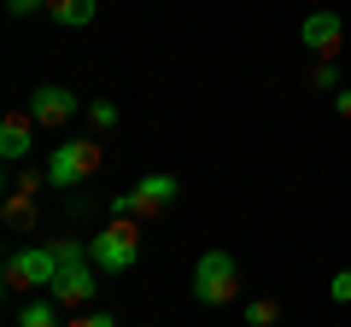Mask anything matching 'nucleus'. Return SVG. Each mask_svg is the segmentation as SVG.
<instances>
[{"mask_svg": "<svg viewBox=\"0 0 351 327\" xmlns=\"http://www.w3.org/2000/svg\"><path fill=\"white\" fill-rule=\"evenodd\" d=\"M53 257H59V275H53V298L64 304V310H88V304H94V292H100V269H94V257H88V246L82 239H53Z\"/></svg>", "mask_w": 351, "mask_h": 327, "instance_id": "nucleus-1", "label": "nucleus"}, {"mask_svg": "<svg viewBox=\"0 0 351 327\" xmlns=\"http://www.w3.org/2000/svg\"><path fill=\"white\" fill-rule=\"evenodd\" d=\"M88 257H94L100 275H129L135 257H141V222H135V216H112L100 234L88 239Z\"/></svg>", "mask_w": 351, "mask_h": 327, "instance_id": "nucleus-2", "label": "nucleus"}, {"mask_svg": "<svg viewBox=\"0 0 351 327\" xmlns=\"http://www.w3.org/2000/svg\"><path fill=\"white\" fill-rule=\"evenodd\" d=\"M193 298H199L205 310H223V304L240 298V263H234V252H223V246L199 252V263H193Z\"/></svg>", "mask_w": 351, "mask_h": 327, "instance_id": "nucleus-3", "label": "nucleus"}, {"mask_svg": "<svg viewBox=\"0 0 351 327\" xmlns=\"http://www.w3.org/2000/svg\"><path fill=\"white\" fill-rule=\"evenodd\" d=\"M176 193H182V181L164 176V170H152V176H141L129 193H117L112 199V216H135V222H158V216L176 211Z\"/></svg>", "mask_w": 351, "mask_h": 327, "instance_id": "nucleus-4", "label": "nucleus"}, {"mask_svg": "<svg viewBox=\"0 0 351 327\" xmlns=\"http://www.w3.org/2000/svg\"><path fill=\"white\" fill-rule=\"evenodd\" d=\"M53 275H59L53 246H18V252H6V263H0V287H6V292H24V298L47 292Z\"/></svg>", "mask_w": 351, "mask_h": 327, "instance_id": "nucleus-5", "label": "nucleus"}, {"mask_svg": "<svg viewBox=\"0 0 351 327\" xmlns=\"http://www.w3.org/2000/svg\"><path fill=\"white\" fill-rule=\"evenodd\" d=\"M100 164H106V146L94 135H82V140H59V146L47 152V170H41V176H47L53 187H82Z\"/></svg>", "mask_w": 351, "mask_h": 327, "instance_id": "nucleus-6", "label": "nucleus"}, {"mask_svg": "<svg viewBox=\"0 0 351 327\" xmlns=\"http://www.w3.org/2000/svg\"><path fill=\"white\" fill-rule=\"evenodd\" d=\"M29 117H36L41 129H64V123L82 117V94L59 88V82H41V88L29 94Z\"/></svg>", "mask_w": 351, "mask_h": 327, "instance_id": "nucleus-7", "label": "nucleus"}, {"mask_svg": "<svg viewBox=\"0 0 351 327\" xmlns=\"http://www.w3.org/2000/svg\"><path fill=\"white\" fill-rule=\"evenodd\" d=\"M299 36H304V47H311L316 59H334V53L346 47V18L339 12H304Z\"/></svg>", "mask_w": 351, "mask_h": 327, "instance_id": "nucleus-8", "label": "nucleus"}, {"mask_svg": "<svg viewBox=\"0 0 351 327\" xmlns=\"http://www.w3.org/2000/svg\"><path fill=\"white\" fill-rule=\"evenodd\" d=\"M36 129H41V123L29 117V105H24V112H6V123H0V158L18 164L29 146H36Z\"/></svg>", "mask_w": 351, "mask_h": 327, "instance_id": "nucleus-9", "label": "nucleus"}, {"mask_svg": "<svg viewBox=\"0 0 351 327\" xmlns=\"http://www.w3.org/2000/svg\"><path fill=\"white\" fill-rule=\"evenodd\" d=\"M47 18L59 29H88L100 18V0H47Z\"/></svg>", "mask_w": 351, "mask_h": 327, "instance_id": "nucleus-10", "label": "nucleus"}, {"mask_svg": "<svg viewBox=\"0 0 351 327\" xmlns=\"http://www.w3.org/2000/svg\"><path fill=\"white\" fill-rule=\"evenodd\" d=\"M59 310L64 304L53 298V292H36V298H24V310H18V327H64Z\"/></svg>", "mask_w": 351, "mask_h": 327, "instance_id": "nucleus-11", "label": "nucleus"}, {"mask_svg": "<svg viewBox=\"0 0 351 327\" xmlns=\"http://www.w3.org/2000/svg\"><path fill=\"white\" fill-rule=\"evenodd\" d=\"M0 216H6V228H18V234H29L36 228V193H6V205H0Z\"/></svg>", "mask_w": 351, "mask_h": 327, "instance_id": "nucleus-12", "label": "nucleus"}, {"mask_svg": "<svg viewBox=\"0 0 351 327\" xmlns=\"http://www.w3.org/2000/svg\"><path fill=\"white\" fill-rule=\"evenodd\" d=\"M276 322H281L276 298H246V327H276Z\"/></svg>", "mask_w": 351, "mask_h": 327, "instance_id": "nucleus-13", "label": "nucleus"}, {"mask_svg": "<svg viewBox=\"0 0 351 327\" xmlns=\"http://www.w3.org/2000/svg\"><path fill=\"white\" fill-rule=\"evenodd\" d=\"M88 129H94V135H112V129H117V105L112 100H94V105H88Z\"/></svg>", "mask_w": 351, "mask_h": 327, "instance_id": "nucleus-14", "label": "nucleus"}, {"mask_svg": "<svg viewBox=\"0 0 351 327\" xmlns=\"http://www.w3.org/2000/svg\"><path fill=\"white\" fill-rule=\"evenodd\" d=\"M311 82H316L322 94H339V88H346V82H339V70H334V59H316V64H311Z\"/></svg>", "mask_w": 351, "mask_h": 327, "instance_id": "nucleus-15", "label": "nucleus"}, {"mask_svg": "<svg viewBox=\"0 0 351 327\" xmlns=\"http://www.w3.org/2000/svg\"><path fill=\"white\" fill-rule=\"evenodd\" d=\"M328 298L351 310V269H334V280H328Z\"/></svg>", "mask_w": 351, "mask_h": 327, "instance_id": "nucleus-16", "label": "nucleus"}, {"mask_svg": "<svg viewBox=\"0 0 351 327\" xmlns=\"http://www.w3.org/2000/svg\"><path fill=\"white\" fill-rule=\"evenodd\" d=\"M64 327H117V315H106V310H76Z\"/></svg>", "mask_w": 351, "mask_h": 327, "instance_id": "nucleus-17", "label": "nucleus"}, {"mask_svg": "<svg viewBox=\"0 0 351 327\" xmlns=\"http://www.w3.org/2000/svg\"><path fill=\"white\" fill-rule=\"evenodd\" d=\"M6 12H12V18H29V12H47V0H6Z\"/></svg>", "mask_w": 351, "mask_h": 327, "instance_id": "nucleus-18", "label": "nucleus"}, {"mask_svg": "<svg viewBox=\"0 0 351 327\" xmlns=\"http://www.w3.org/2000/svg\"><path fill=\"white\" fill-rule=\"evenodd\" d=\"M334 112H339V117L351 123V88H339V94H334Z\"/></svg>", "mask_w": 351, "mask_h": 327, "instance_id": "nucleus-19", "label": "nucleus"}]
</instances>
